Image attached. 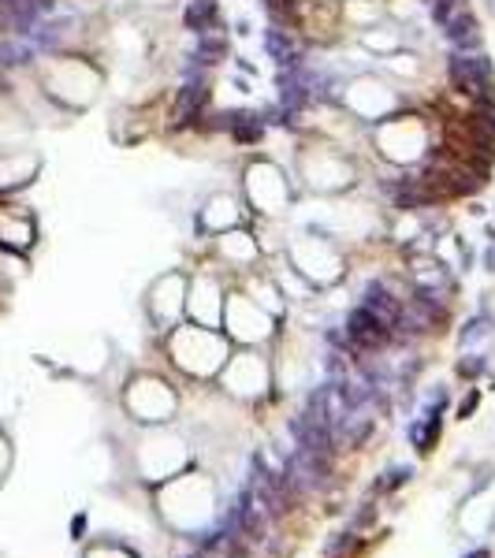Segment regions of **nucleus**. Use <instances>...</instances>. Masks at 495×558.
I'll list each match as a JSON object with an SVG mask.
<instances>
[{
  "label": "nucleus",
  "instance_id": "nucleus-7",
  "mask_svg": "<svg viewBox=\"0 0 495 558\" xmlns=\"http://www.w3.org/2000/svg\"><path fill=\"white\" fill-rule=\"evenodd\" d=\"M220 384L224 391H231L236 399H261V395L273 387V368L261 354L246 350V354L228 357L220 368Z\"/></svg>",
  "mask_w": 495,
  "mask_h": 558
},
{
  "label": "nucleus",
  "instance_id": "nucleus-6",
  "mask_svg": "<svg viewBox=\"0 0 495 558\" xmlns=\"http://www.w3.org/2000/svg\"><path fill=\"white\" fill-rule=\"evenodd\" d=\"M447 78L458 94L473 101H492L495 97V68L484 52H451L447 57Z\"/></svg>",
  "mask_w": 495,
  "mask_h": 558
},
{
  "label": "nucleus",
  "instance_id": "nucleus-11",
  "mask_svg": "<svg viewBox=\"0 0 495 558\" xmlns=\"http://www.w3.org/2000/svg\"><path fill=\"white\" fill-rule=\"evenodd\" d=\"M228 131L239 146H257L265 138V116L257 112H231L228 116Z\"/></svg>",
  "mask_w": 495,
  "mask_h": 558
},
{
  "label": "nucleus",
  "instance_id": "nucleus-10",
  "mask_svg": "<svg viewBox=\"0 0 495 558\" xmlns=\"http://www.w3.org/2000/svg\"><path fill=\"white\" fill-rule=\"evenodd\" d=\"M265 49L280 68H299L302 64V52L294 49L291 34H287L283 26H268V31H265Z\"/></svg>",
  "mask_w": 495,
  "mask_h": 558
},
{
  "label": "nucleus",
  "instance_id": "nucleus-13",
  "mask_svg": "<svg viewBox=\"0 0 495 558\" xmlns=\"http://www.w3.org/2000/svg\"><path fill=\"white\" fill-rule=\"evenodd\" d=\"M8 470H12V444L0 436V481L8 476Z\"/></svg>",
  "mask_w": 495,
  "mask_h": 558
},
{
  "label": "nucleus",
  "instance_id": "nucleus-9",
  "mask_svg": "<svg viewBox=\"0 0 495 558\" xmlns=\"http://www.w3.org/2000/svg\"><path fill=\"white\" fill-rule=\"evenodd\" d=\"M444 38L451 45V52H484V31H481V20L470 12V8H458V12L447 20L444 26Z\"/></svg>",
  "mask_w": 495,
  "mask_h": 558
},
{
  "label": "nucleus",
  "instance_id": "nucleus-4",
  "mask_svg": "<svg viewBox=\"0 0 495 558\" xmlns=\"http://www.w3.org/2000/svg\"><path fill=\"white\" fill-rule=\"evenodd\" d=\"M123 407H128L131 421H138V425H146V428H157L176 417L179 395L165 380H157V376H138V380H131L128 391H123Z\"/></svg>",
  "mask_w": 495,
  "mask_h": 558
},
{
  "label": "nucleus",
  "instance_id": "nucleus-8",
  "mask_svg": "<svg viewBox=\"0 0 495 558\" xmlns=\"http://www.w3.org/2000/svg\"><path fill=\"white\" fill-rule=\"evenodd\" d=\"M186 313H191L194 324H202V328H220L224 294H220V287H216V279L209 276L197 279L191 287V294H186Z\"/></svg>",
  "mask_w": 495,
  "mask_h": 558
},
{
  "label": "nucleus",
  "instance_id": "nucleus-2",
  "mask_svg": "<svg viewBox=\"0 0 495 558\" xmlns=\"http://www.w3.org/2000/svg\"><path fill=\"white\" fill-rule=\"evenodd\" d=\"M168 354H172L176 368H183L194 380H205V376H216L228 362V339L216 328H176L168 331Z\"/></svg>",
  "mask_w": 495,
  "mask_h": 558
},
{
  "label": "nucleus",
  "instance_id": "nucleus-3",
  "mask_svg": "<svg viewBox=\"0 0 495 558\" xmlns=\"http://www.w3.org/2000/svg\"><path fill=\"white\" fill-rule=\"evenodd\" d=\"M134 470H138L142 481L157 488V484L191 470V447H186V439L179 436V432H168L165 425H157L138 439V447H134Z\"/></svg>",
  "mask_w": 495,
  "mask_h": 558
},
{
  "label": "nucleus",
  "instance_id": "nucleus-12",
  "mask_svg": "<svg viewBox=\"0 0 495 558\" xmlns=\"http://www.w3.org/2000/svg\"><path fill=\"white\" fill-rule=\"evenodd\" d=\"M83 558H138V555L128 551V547H120V544H94V547H86Z\"/></svg>",
  "mask_w": 495,
  "mask_h": 558
},
{
  "label": "nucleus",
  "instance_id": "nucleus-5",
  "mask_svg": "<svg viewBox=\"0 0 495 558\" xmlns=\"http://www.w3.org/2000/svg\"><path fill=\"white\" fill-rule=\"evenodd\" d=\"M220 328H224V336L236 339V343L254 347L273 336V317H268L254 299H246V294H231V299H224Z\"/></svg>",
  "mask_w": 495,
  "mask_h": 558
},
{
  "label": "nucleus",
  "instance_id": "nucleus-1",
  "mask_svg": "<svg viewBox=\"0 0 495 558\" xmlns=\"http://www.w3.org/2000/svg\"><path fill=\"white\" fill-rule=\"evenodd\" d=\"M216 507H220V492L216 481L197 470H183L172 481L157 484V514L172 533H202L213 525Z\"/></svg>",
  "mask_w": 495,
  "mask_h": 558
}]
</instances>
